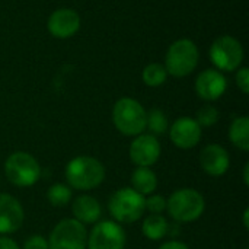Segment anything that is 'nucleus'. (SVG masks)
<instances>
[{
    "instance_id": "obj_1",
    "label": "nucleus",
    "mask_w": 249,
    "mask_h": 249,
    "mask_svg": "<svg viewBox=\"0 0 249 249\" xmlns=\"http://www.w3.org/2000/svg\"><path fill=\"white\" fill-rule=\"evenodd\" d=\"M70 188L89 191L98 188L105 179V166L92 156H77L71 159L64 171Z\"/></svg>"
},
{
    "instance_id": "obj_2",
    "label": "nucleus",
    "mask_w": 249,
    "mask_h": 249,
    "mask_svg": "<svg viewBox=\"0 0 249 249\" xmlns=\"http://www.w3.org/2000/svg\"><path fill=\"white\" fill-rule=\"evenodd\" d=\"M200 51L194 41L188 38H181L174 41L165 57V69L172 77H187L198 66Z\"/></svg>"
},
{
    "instance_id": "obj_3",
    "label": "nucleus",
    "mask_w": 249,
    "mask_h": 249,
    "mask_svg": "<svg viewBox=\"0 0 249 249\" xmlns=\"http://www.w3.org/2000/svg\"><path fill=\"white\" fill-rule=\"evenodd\" d=\"M146 109L133 98H121L114 104L112 121L115 128L128 137H136L146 130Z\"/></svg>"
},
{
    "instance_id": "obj_4",
    "label": "nucleus",
    "mask_w": 249,
    "mask_h": 249,
    "mask_svg": "<svg viewBox=\"0 0 249 249\" xmlns=\"http://www.w3.org/2000/svg\"><path fill=\"white\" fill-rule=\"evenodd\" d=\"M206 209L204 197L194 188H181L166 200V210L177 223H190L201 217Z\"/></svg>"
},
{
    "instance_id": "obj_5",
    "label": "nucleus",
    "mask_w": 249,
    "mask_h": 249,
    "mask_svg": "<svg viewBox=\"0 0 249 249\" xmlns=\"http://www.w3.org/2000/svg\"><path fill=\"white\" fill-rule=\"evenodd\" d=\"M144 196L131 187L117 190L108 200V210L117 223H134L143 217L146 206Z\"/></svg>"
},
{
    "instance_id": "obj_6",
    "label": "nucleus",
    "mask_w": 249,
    "mask_h": 249,
    "mask_svg": "<svg viewBox=\"0 0 249 249\" xmlns=\"http://www.w3.org/2000/svg\"><path fill=\"white\" fill-rule=\"evenodd\" d=\"M4 174L10 184L26 188L38 182L41 168L38 160L28 152H15L4 162Z\"/></svg>"
},
{
    "instance_id": "obj_7",
    "label": "nucleus",
    "mask_w": 249,
    "mask_h": 249,
    "mask_svg": "<svg viewBox=\"0 0 249 249\" xmlns=\"http://www.w3.org/2000/svg\"><path fill=\"white\" fill-rule=\"evenodd\" d=\"M209 57L216 70L235 71L244 61V47L232 35H222L216 38L209 50Z\"/></svg>"
},
{
    "instance_id": "obj_8",
    "label": "nucleus",
    "mask_w": 249,
    "mask_h": 249,
    "mask_svg": "<svg viewBox=\"0 0 249 249\" xmlns=\"http://www.w3.org/2000/svg\"><path fill=\"white\" fill-rule=\"evenodd\" d=\"M47 241L50 249H86L88 231L74 219H63L53 228Z\"/></svg>"
},
{
    "instance_id": "obj_9",
    "label": "nucleus",
    "mask_w": 249,
    "mask_h": 249,
    "mask_svg": "<svg viewBox=\"0 0 249 249\" xmlns=\"http://www.w3.org/2000/svg\"><path fill=\"white\" fill-rule=\"evenodd\" d=\"M127 242L123 226L112 220H104L93 226L88 235V249H124Z\"/></svg>"
},
{
    "instance_id": "obj_10",
    "label": "nucleus",
    "mask_w": 249,
    "mask_h": 249,
    "mask_svg": "<svg viewBox=\"0 0 249 249\" xmlns=\"http://www.w3.org/2000/svg\"><path fill=\"white\" fill-rule=\"evenodd\" d=\"M160 143L156 136L153 134H139L131 142L128 155L131 162L137 168H150L155 165L160 158Z\"/></svg>"
},
{
    "instance_id": "obj_11",
    "label": "nucleus",
    "mask_w": 249,
    "mask_h": 249,
    "mask_svg": "<svg viewBox=\"0 0 249 249\" xmlns=\"http://www.w3.org/2000/svg\"><path fill=\"white\" fill-rule=\"evenodd\" d=\"M47 29L54 38H71L80 29V16L74 9L60 7L50 15L47 20Z\"/></svg>"
},
{
    "instance_id": "obj_12",
    "label": "nucleus",
    "mask_w": 249,
    "mask_h": 249,
    "mask_svg": "<svg viewBox=\"0 0 249 249\" xmlns=\"http://www.w3.org/2000/svg\"><path fill=\"white\" fill-rule=\"evenodd\" d=\"M228 89V80L225 74L216 69L203 70L196 79V92L200 99L206 102L217 101Z\"/></svg>"
},
{
    "instance_id": "obj_13",
    "label": "nucleus",
    "mask_w": 249,
    "mask_h": 249,
    "mask_svg": "<svg viewBox=\"0 0 249 249\" xmlns=\"http://www.w3.org/2000/svg\"><path fill=\"white\" fill-rule=\"evenodd\" d=\"M169 137L171 142L184 150L196 147L201 140V127L191 117H181L174 121L169 127Z\"/></svg>"
},
{
    "instance_id": "obj_14",
    "label": "nucleus",
    "mask_w": 249,
    "mask_h": 249,
    "mask_svg": "<svg viewBox=\"0 0 249 249\" xmlns=\"http://www.w3.org/2000/svg\"><path fill=\"white\" fill-rule=\"evenodd\" d=\"M25 213L18 198L0 193V235H10L23 225Z\"/></svg>"
},
{
    "instance_id": "obj_15",
    "label": "nucleus",
    "mask_w": 249,
    "mask_h": 249,
    "mask_svg": "<svg viewBox=\"0 0 249 249\" xmlns=\"http://www.w3.org/2000/svg\"><path fill=\"white\" fill-rule=\"evenodd\" d=\"M200 166L210 177H222L231 166L228 150L216 143L207 144L200 153Z\"/></svg>"
},
{
    "instance_id": "obj_16",
    "label": "nucleus",
    "mask_w": 249,
    "mask_h": 249,
    "mask_svg": "<svg viewBox=\"0 0 249 249\" xmlns=\"http://www.w3.org/2000/svg\"><path fill=\"white\" fill-rule=\"evenodd\" d=\"M73 219L82 225H93L102 216V209L99 201L92 196H79L71 203Z\"/></svg>"
},
{
    "instance_id": "obj_17",
    "label": "nucleus",
    "mask_w": 249,
    "mask_h": 249,
    "mask_svg": "<svg viewBox=\"0 0 249 249\" xmlns=\"http://www.w3.org/2000/svg\"><path fill=\"white\" fill-rule=\"evenodd\" d=\"M131 188L142 196H150L158 188V177L150 168H136L131 174Z\"/></svg>"
},
{
    "instance_id": "obj_18",
    "label": "nucleus",
    "mask_w": 249,
    "mask_h": 249,
    "mask_svg": "<svg viewBox=\"0 0 249 249\" xmlns=\"http://www.w3.org/2000/svg\"><path fill=\"white\" fill-rule=\"evenodd\" d=\"M229 140L242 152L249 150V118L247 115L236 117L229 127Z\"/></svg>"
},
{
    "instance_id": "obj_19",
    "label": "nucleus",
    "mask_w": 249,
    "mask_h": 249,
    "mask_svg": "<svg viewBox=\"0 0 249 249\" xmlns=\"http://www.w3.org/2000/svg\"><path fill=\"white\" fill-rule=\"evenodd\" d=\"M169 223L162 214H149L142 225V232L149 241H160L169 233Z\"/></svg>"
},
{
    "instance_id": "obj_20",
    "label": "nucleus",
    "mask_w": 249,
    "mask_h": 249,
    "mask_svg": "<svg viewBox=\"0 0 249 249\" xmlns=\"http://www.w3.org/2000/svg\"><path fill=\"white\" fill-rule=\"evenodd\" d=\"M168 79V71L160 63H150L142 71V80L149 88H159Z\"/></svg>"
},
{
    "instance_id": "obj_21",
    "label": "nucleus",
    "mask_w": 249,
    "mask_h": 249,
    "mask_svg": "<svg viewBox=\"0 0 249 249\" xmlns=\"http://www.w3.org/2000/svg\"><path fill=\"white\" fill-rule=\"evenodd\" d=\"M73 198L71 188L64 184H54L47 191V200L54 207H64Z\"/></svg>"
},
{
    "instance_id": "obj_22",
    "label": "nucleus",
    "mask_w": 249,
    "mask_h": 249,
    "mask_svg": "<svg viewBox=\"0 0 249 249\" xmlns=\"http://www.w3.org/2000/svg\"><path fill=\"white\" fill-rule=\"evenodd\" d=\"M146 128L150 130L153 136H162L168 130V118L165 112L159 108H152L146 114Z\"/></svg>"
},
{
    "instance_id": "obj_23",
    "label": "nucleus",
    "mask_w": 249,
    "mask_h": 249,
    "mask_svg": "<svg viewBox=\"0 0 249 249\" xmlns=\"http://www.w3.org/2000/svg\"><path fill=\"white\" fill-rule=\"evenodd\" d=\"M220 118V114H219V109L213 105H204L198 109L197 112V117H196V121L200 124V127H212L214 125Z\"/></svg>"
},
{
    "instance_id": "obj_24",
    "label": "nucleus",
    "mask_w": 249,
    "mask_h": 249,
    "mask_svg": "<svg viewBox=\"0 0 249 249\" xmlns=\"http://www.w3.org/2000/svg\"><path fill=\"white\" fill-rule=\"evenodd\" d=\"M144 206L152 214H162L166 210V198L159 194H150V197L146 198Z\"/></svg>"
},
{
    "instance_id": "obj_25",
    "label": "nucleus",
    "mask_w": 249,
    "mask_h": 249,
    "mask_svg": "<svg viewBox=\"0 0 249 249\" xmlns=\"http://www.w3.org/2000/svg\"><path fill=\"white\" fill-rule=\"evenodd\" d=\"M23 249H50L48 248V241L41 236V235H32L29 236L25 244H23Z\"/></svg>"
},
{
    "instance_id": "obj_26",
    "label": "nucleus",
    "mask_w": 249,
    "mask_h": 249,
    "mask_svg": "<svg viewBox=\"0 0 249 249\" xmlns=\"http://www.w3.org/2000/svg\"><path fill=\"white\" fill-rule=\"evenodd\" d=\"M236 85L241 89L242 93H249V69L248 67H241L236 73Z\"/></svg>"
},
{
    "instance_id": "obj_27",
    "label": "nucleus",
    "mask_w": 249,
    "mask_h": 249,
    "mask_svg": "<svg viewBox=\"0 0 249 249\" xmlns=\"http://www.w3.org/2000/svg\"><path fill=\"white\" fill-rule=\"evenodd\" d=\"M159 249H190L187 244L181 242V241H177V239H172V241H168L165 244L160 245Z\"/></svg>"
},
{
    "instance_id": "obj_28",
    "label": "nucleus",
    "mask_w": 249,
    "mask_h": 249,
    "mask_svg": "<svg viewBox=\"0 0 249 249\" xmlns=\"http://www.w3.org/2000/svg\"><path fill=\"white\" fill-rule=\"evenodd\" d=\"M0 249H20L19 245L12 239V238H7V236H0Z\"/></svg>"
},
{
    "instance_id": "obj_29",
    "label": "nucleus",
    "mask_w": 249,
    "mask_h": 249,
    "mask_svg": "<svg viewBox=\"0 0 249 249\" xmlns=\"http://www.w3.org/2000/svg\"><path fill=\"white\" fill-rule=\"evenodd\" d=\"M244 182L245 185H249V163H245L244 166Z\"/></svg>"
},
{
    "instance_id": "obj_30",
    "label": "nucleus",
    "mask_w": 249,
    "mask_h": 249,
    "mask_svg": "<svg viewBox=\"0 0 249 249\" xmlns=\"http://www.w3.org/2000/svg\"><path fill=\"white\" fill-rule=\"evenodd\" d=\"M248 217H249V209H245V212H244V226H245V229H249Z\"/></svg>"
},
{
    "instance_id": "obj_31",
    "label": "nucleus",
    "mask_w": 249,
    "mask_h": 249,
    "mask_svg": "<svg viewBox=\"0 0 249 249\" xmlns=\"http://www.w3.org/2000/svg\"><path fill=\"white\" fill-rule=\"evenodd\" d=\"M245 249H248V248H245Z\"/></svg>"
}]
</instances>
